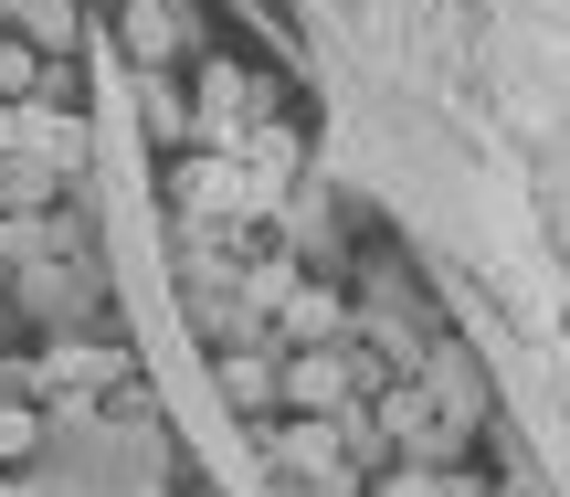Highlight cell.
I'll return each mask as SVG.
<instances>
[{
	"instance_id": "9c48e42d",
	"label": "cell",
	"mask_w": 570,
	"mask_h": 497,
	"mask_svg": "<svg viewBox=\"0 0 570 497\" xmlns=\"http://www.w3.org/2000/svg\"><path fill=\"white\" fill-rule=\"evenodd\" d=\"M0 497H21V487H11V477H0Z\"/></svg>"
},
{
	"instance_id": "ba28073f",
	"label": "cell",
	"mask_w": 570,
	"mask_h": 497,
	"mask_svg": "<svg viewBox=\"0 0 570 497\" xmlns=\"http://www.w3.org/2000/svg\"><path fill=\"white\" fill-rule=\"evenodd\" d=\"M11 254H42V233H32V223H11V212H0V265H11Z\"/></svg>"
},
{
	"instance_id": "277c9868",
	"label": "cell",
	"mask_w": 570,
	"mask_h": 497,
	"mask_svg": "<svg viewBox=\"0 0 570 497\" xmlns=\"http://www.w3.org/2000/svg\"><path fill=\"white\" fill-rule=\"evenodd\" d=\"M21 456H42V402H21V392H11V402H0V477H11Z\"/></svg>"
},
{
	"instance_id": "6da1fadb",
	"label": "cell",
	"mask_w": 570,
	"mask_h": 497,
	"mask_svg": "<svg viewBox=\"0 0 570 497\" xmlns=\"http://www.w3.org/2000/svg\"><path fill=\"white\" fill-rule=\"evenodd\" d=\"M11 159H32V169H53V181H75V169L96 159V127H85L75 106L21 96V106H11Z\"/></svg>"
},
{
	"instance_id": "3957f363",
	"label": "cell",
	"mask_w": 570,
	"mask_h": 497,
	"mask_svg": "<svg viewBox=\"0 0 570 497\" xmlns=\"http://www.w3.org/2000/svg\"><path fill=\"white\" fill-rule=\"evenodd\" d=\"M202 138L212 148L244 138V75H202Z\"/></svg>"
},
{
	"instance_id": "7a4b0ae2",
	"label": "cell",
	"mask_w": 570,
	"mask_h": 497,
	"mask_svg": "<svg viewBox=\"0 0 570 497\" xmlns=\"http://www.w3.org/2000/svg\"><path fill=\"white\" fill-rule=\"evenodd\" d=\"M285 402H306V413H338V402H348V371H338L327 350L285 360Z\"/></svg>"
},
{
	"instance_id": "52a82bcc",
	"label": "cell",
	"mask_w": 570,
	"mask_h": 497,
	"mask_svg": "<svg viewBox=\"0 0 570 497\" xmlns=\"http://www.w3.org/2000/svg\"><path fill=\"white\" fill-rule=\"evenodd\" d=\"M244 148H254V169H285V159H296V138H285V127H254Z\"/></svg>"
},
{
	"instance_id": "8992f818",
	"label": "cell",
	"mask_w": 570,
	"mask_h": 497,
	"mask_svg": "<svg viewBox=\"0 0 570 497\" xmlns=\"http://www.w3.org/2000/svg\"><path fill=\"white\" fill-rule=\"evenodd\" d=\"M21 96H42V64H32V42H0V106H21Z\"/></svg>"
},
{
	"instance_id": "5b68a950",
	"label": "cell",
	"mask_w": 570,
	"mask_h": 497,
	"mask_svg": "<svg viewBox=\"0 0 570 497\" xmlns=\"http://www.w3.org/2000/svg\"><path fill=\"white\" fill-rule=\"evenodd\" d=\"M285 339H306V350H317V339H338V296L296 286V296H285Z\"/></svg>"
}]
</instances>
